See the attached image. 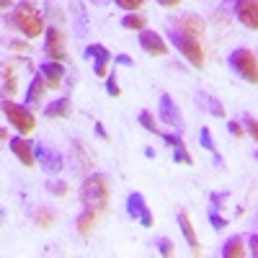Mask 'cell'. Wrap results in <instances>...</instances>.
Listing matches in <instances>:
<instances>
[{
    "label": "cell",
    "instance_id": "obj_1",
    "mask_svg": "<svg viewBox=\"0 0 258 258\" xmlns=\"http://www.w3.org/2000/svg\"><path fill=\"white\" fill-rule=\"evenodd\" d=\"M80 202L85 209H96V212H103L109 207V181H106L103 173L85 176L80 186Z\"/></svg>",
    "mask_w": 258,
    "mask_h": 258
},
{
    "label": "cell",
    "instance_id": "obj_2",
    "mask_svg": "<svg viewBox=\"0 0 258 258\" xmlns=\"http://www.w3.org/2000/svg\"><path fill=\"white\" fill-rule=\"evenodd\" d=\"M11 21H13V26L29 39H36L39 34H44V18H41V13L31 3H18L13 8Z\"/></svg>",
    "mask_w": 258,
    "mask_h": 258
},
{
    "label": "cell",
    "instance_id": "obj_3",
    "mask_svg": "<svg viewBox=\"0 0 258 258\" xmlns=\"http://www.w3.org/2000/svg\"><path fill=\"white\" fill-rule=\"evenodd\" d=\"M168 39L176 44V49L194 64V68H202L204 64V49H202V39H197V36H188V34H183V31H178V29H170L168 26Z\"/></svg>",
    "mask_w": 258,
    "mask_h": 258
},
{
    "label": "cell",
    "instance_id": "obj_4",
    "mask_svg": "<svg viewBox=\"0 0 258 258\" xmlns=\"http://www.w3.org/2000/svg\"><path fill=\"white\" fill-rule=\"evenodd\" d=\"M230 68L238 73L243 80L258 85V59L250 49H235L230 54Z\"/></svg>",
    "mask_w": 258,
    "mask_h": 258
},
{
    "label": "cell",
    "instance_id": "obj_5",
    "mask_svg": "<svg viewBox=\"0 0 258 258\" xmlns=\"http://www.w3.org/2000/svg\"><path fill=\"white\" fill-rule=\"evenodd\" d=\"M3 114H6V119L18 129L21 135H31V132H34L36 119H34V114H31L29 106H21V103L6 101V103H3Z\"/></svg>",
    "mask_w": 258,
    "mask_h": 258
},
{
    "label": "cell",
    "instance_id": "obj_6",
    "mask_svg": "<svg viewBox=\"0 0 258 258\" xmlns=\"http://www.w3.org/2000/svg\"><path fill=\"white\" fill-rule=\"evenodd\" d=\"M34 150H36V165H41V170H44V173L54 176V173H59V170L64 168L62 155L57 153V150L47 147L44 142H34Z\"/></svg>",
    "mask_w": 258,
    "mask_h": 258
},
{
    "label": "cell",
    "instance_id": "obj_7",
    "mask_svg": "<svg viewBox=\"0 0 258 258\" xmlns=\"http://www.w3.org/2000/svg\"><path fill=\"white\" fill-rule=\"evenodd\" d=\"M126 214L135 222H140L142 227H153V214H150V207H147V202L140 191H132L126 197Z\"/></svg>",
    "mask_w": 258,
    "mask_h": 258
},
{
    "label": "cell",
    "instance_id": "obj_8",
    "mask_svg": "<svg viewBox=\"0 0 258 258\" xmlns=\"http://www.w3.org/2000/svg\"><path fill=\"white\" fill-rule=\"evenodd\" d=\"M158 111H160V121H163V124L173 126V129H183V114H181V109L173 103V98H170L168 93L160 96Z\"/></svg>",
    "mask_w": 258,
    "mask_h": 258
},
{
    "label": "cell",
    "instance_id": "obj_9",
    "mask_svg": "<svg viewBox=\"0 0 258 258\" xmlns=\"http://www.w3.org/2000/svg\"><path fill=\"white\" fill-rule=\"evenodd\" d=\"M168 26L170 29H178V31H183L188 36H197V39L204 36V21L199 16H194V13H181L178 18H170Z\"/></svg>",
    "mask_w": 258,
    "mask_h": 258
},
{
    "label": "cell",
    "instance_id": "obj_10",
    "mask_svg": "<svg viewBox=\"0 0 258 258\" xmlns=\"http://www.w3.org/2000/svg\"><path fill=\"white\" fill-rule=\"evenodd\" d=\"M44 54H47L52 62H64V59H68V49H64V34H62L59 29H49V31H47Z\"/></svg>",
    "mask_w": 258,
    "mask_h": 258
},
{
    "label": "cell",
    "instance_id": "obj_11",
    "mask_svg": "<svg viewBox=\"0 0 258 258\" xmlns=\"http://www.w3.org/2000/svg\"><path fill=\"white\" fill-rule=\"evenodd\" d=\"M140 47L150 54V57H165L168 54V44L163 41V36L153 29L140 31Z\"/></svg>",
    "mask_w": 258,
    "mask_h": 258
},
{
    "label": "cell",
    "instance_id": "obj_12",
    "mask_svg": "<svg viewBox=\"0 0 258 258\" xmlns=\"http://www.w3.org/2000/svg\"><path fill=\"white\" fill-rule=\"evenodd\" d=\"M235 16L243 26L258 31V0H235Z\"/></svg>",
    "mask_w": 258,
    "mask_h": 258
},
{
    "label": "cell",
    "instance_id": "obj_13",
    "mask_svg": "<svg viewBox=\"0 0 258 258\" xmlns=\"http://www.w3.org/2000/svg\"><path fill=\"white\" fill-rule=\"evenodd\" d=\"M8 147H11V153L24 163L26 168H34L36 165V150H34V145L29 142V140H24V137H13L11 142H8Z\"/></svg>",
    "mask_w": 258,
    "mask_h": 258
},
{
    "label": "cell",
    "instance_id": "obj_14",
    "mask_svg": "<svg viewBox=\"0 0 258 258\" xmlns=\"http://www.w3.org/2000/svg\"><path fill=\"white\" fill-rule=\"evenodd\" d=\"M39 73H41V78H44V83H47V88H52V91H57V88H62V80H64V68H62V62H44L39 68Z\"/></svg>",
    "mask_w": 258,
    "mask_h": 258
},
{
    "label": "cell",
    "instance_id": "obj_15",
    "mask_svg": "<svg viewBox=\"0 0 258 258\" xmlns=\"http://www.w3.org/2000/svg\"><path fill=\"white\" fill-rule=\"evenodd\" d=\"M85 57H91L96 62V75L98 78H106V64L111 62V52L106 49L103 44H91V47H85Z\"/></svg>",
    "mask_w": 258,
    "mask_h": 258
},
{
    "label": "cell",
    "instance_id": "obj_16",
    "mask_svg": "<svg viewBox=\"0 0 258 258\" xmlns=\"http://www.w3.org/2000/svg\"><path fill=\"white\" fill-rule=\"evenodd\" d=\"M44 93H47V83H44V78H41V73H36V75L31 78V83H29V91H26V103H29V109L44 103Z\"/></svg>",
    "mask_w": 258,
    "mask_h": 258
},
{
    "label": "cell",
    "instance_id": "obj_17",
    "mask_svg": "<svg viewBox=\"0 0 258 258\" xmlns=\"http://www.w3.org/2000/svg\"><path fill=\"white\" fill-rule=\"evenodd\" d=\"M70 111H73L70 98H57V101H52L49 106H44V116H47V119H68Z\"/></svg>",
    "mask_w": 258,
    "mask_h": 258
},
{
    "label": "cell",
    "instance_id": "obj_18",
    "mask_svg": "<svg viewBox=\"0 0 258 258\" xmlns=\"http://www.w3.org/2000/svg\"><path fill=\"white\" fill-rule=\"evenodd\" d=\"M178 225H181V232H183L186 243L191 245V253H194V255H199V240H197V232H194V225H191V220H188V214H186V212L178 214Z\"/></svg>",
    "mask_w": 258,
    "mask_h": 258
},
{
    "label": "cell",
    "instance_id": "obj_19",
    "mask_svg": "<svg viewBox=\"0 0 258 258\" xmlns=\"http://www.w3.org/2000/svg\"><path fill=\"white\" fill-rule=\"evenodd\" d=\"M248 250H245V240L240 238V235H232V238L225 240L222 245V255L225 258H243Z\"/></svg>",
    "mask_w": 258,
    "mask_h": 258
},
{
    "label": "cell",
    "instance_id": "obj_20",
    "mask_svg": "<svg viewBox=\"0 0 258 258\" xmlns=\"http://www.w3.org/2000/svg\"><path fill=\"white\" fill-rule=\"evenodd\" d=\"M199 140H202V147H204V150H209V153L214 155V163H217L220 168H225V160H222V155L217 153V145L212 142V132H209V126H202Z\"/></svg>",
    "mask_w": 258,
    "mask_h": 258
},
{
    "label": "cell",
    "instance_id": "obj_21",
    "mask_svg": "<svg viewBox=\"0 0 258 258\" xmlns=\"http://www.w3.org/2000/svg\"><path fill=\"white\" fill-rule=\"evenodd\" d=\"M96 209H83V214L78 217V232L83 235V238H88V232L93 230V225H96Z\"/></svg>",
    "mask_w": 258,
    "mask_h": 258
},
{
    "label": "cell",
    "instance_id": "obj_22",
    "mask_svg": "<svg viewBox=\"0 0 258 258\" xmlns=\"http://www.w3.org/2000/svg\"><path fill=\"white\" fill-rule=\"evenodd\" d=\"M121 26H124V29H129V31H145V26H147V18L132 11V13H126V16L121 18Z\"/></svg>",
    "mask_w": 258,
    "mask_h": 258
},
{
    "label": "cell",
    "instance_id": "obj_23",
    "mask_svg": "<svg viewBox=\"0 0 258 258\" xmlns=\"http://www.w3.org/2000/svg\"><path fill=\"white\" fill-rule=\"evenodd\" d=\"M199 98L202 101H207V111L212 114V116H225V106L214 98V96H207V93H199Z\"/></svg>",
    "mask_w": 258,
    "mask_h": 258
},
{
    "label": "cell",
    "instance_id": "obj_24",
    "mask_svg": "<svg viewBox=\"0 0 258 258\" xmlns=\"http://www.w3.org/2000/svg\"><path fill=\"white\" fill-rule=\"evenodd\" d=\"M140 124H142V126L147 129L150 135H158V137H163V129H160V126L155 124V116L150 114V111H142V114H140Z\"/></svg>",
    "mask_w": 258,
    "mask_h": 258
},
{
    "label": "cell",
    "instance_id": "obj_25",
    "mask_svg": "<svg viewBox=\"0 0 258 258\" xmlns=\"http://www.w3.org/2000/svg\"><path fill=\"white\" fill-rule=\"evenodd\" d=\"M34 220H36V225L39 227H52V222H54V212L52 209H36V214H34Z\"/></svg>",
    "mask_w": 258,
    "mask_h": 258
},
{
    "label": "cell",
    "instance_id": "obj_26",
    "mask_svg": "<svg viewBox=\"0 0 258 258\" xmlns=\"http://www.w3.org/2000/svg\"><path fill=\"white\" fill-rule=\"evenodd\" d=\"M173 160H176L178 165H191V163H194V160H191V155H188V150H186V145H183V142L173 147Z\"/></svg>",
    "mask_w": 258,
    "mask_h": 258
},
{
    "label": "cell",
    "instance_id": "obj_27",
    "mask_svg": "<svg viewBox=\"0 0 258 258\" xmlns=\"http://www.w3.org/2000/svg\"><path fill=\"white\" fill-rule=\"evenodd\" d=\"M209 222H212V227H214V230H225V227L230 225V222L222 217V214H220L217 209H212V212H209Z\"/></svg>",
    "mask_w": 258,
    "mask_h": 258
},
{
    "label": "cell",
    "instance_id": "obj_28",
    "mask_svg": "<svg viewBox=\"0 0 258 258\" xmlns=\"http://www.w3.org/2000/svg\"><path fill=\"white\" fill-rule=\"evenodd\" d=\"M47 191L54 194V197H64V194H68V183H64V181H49Z\"/></svg>",
    "mask_w": 258,
    "mask_h": 258
},
{
    "label": "cell",
    "instance_id": "obj_29",
    "mask_svg": "<svg viewBox=\"0 0 258 258\" xmlns=\"http://www.w3.org/2000/svg\"><path fill=\"white\" fill-rule=\"evenodd\" d=\"M106 93L109 96H119L121 91H119V85H116V73H111V75H106Z\"/></svg>",
    "mask_w": 258,
    "mask_h": 258
},
{
    "label": "cell",
    "instance_id": "obj_30",
    "mask_svg": "<svg viewBox=\"0 0 258 258\" xmlns=\"http://www.w3.org/2000/svg\"><path fill=\"white\" fill-rule=\"evenodd\" d=\"M114 3H116L119 8H124V11H129V13H132V11L142 8V3H145V0H114Z\"/></svg>",
    "mask_w": 258,
    "mask_h": 258
},
{
    "label": "cell",
    "instance_id": "obj_31",
    "mask_svg": "<svg viewBox=\"0 0 258 258\" xmlns=\"http://www.w3.org/2000/svg\"><path fill=\"white\" fill-rule=\"evenodd\" d=\"M243 124H245V129H248V135L258 142V119H253V116H245L243 119Z\"/></svg>",
    "mask_w": 258,
    "mask_h": 258
},
{
    "label": "cell",
    "instance_id": "obj_32",
    "mask_svg": "<svg viewBox=\"0 0 258 258\" xmlns=\"http://www.w3.org/2000/svg\"><path fill=\"white\" fill-rule=\"evenodd\" d=\"M209 202H212V209H217V212H220V209H222V204L227 202V194H225V191H222V194H212Z\"/></svg>",
    "mask_w": 258,
    "mask_h": 258
},
{
    "label": "cell",
    "instance_id": "obj_33",
    "mask_svg": "<svg viewBox=\"0 0 258 258\" xmlns=\"http://www.w3.org/2000/svg\"><path fill=\"white\" fill-rule=\"evenodd\" d=\"M3 88H6V93H16V78H13V73L11 70H6V83H3Z\"/></svg>",
    "mask_w": 258,
    "mask_h": 258
},
{
    "label": "cell",
    "instance_id": "obj_34",
    "mask_svg": "<svg viewBox=\"0 0 258 258\" xmlns=\"http://www.w3.org/2000/svg\"><path fill=\"white\" fill-rule=\"evenodd\" d=\"M158 250H160V255H170L173 253V243H170L168 238H160L158 240Z\"/></svg>",
    "mask_w": 258,
    "mask_h": 258
},
{
    "label": "cell",
    "instance_id": "obj_35",
    "mask_svg": "<svg viewBox=\"0 0 258 258\" xmlns=\"http://www.w3.org/2000/svg\"><path fill=\"white\" fill-rule=\"evenodd\" d=\"M227 132H230L232 137H243L245 129H243V124H238V121H230V124H227Z\"/></svg>",
    "mask_w": 258,
    "mask_h": 258
},
{
    "label": "cell",
    "instance_id": "obj_36",
    "mask_svg": "<svg viewBox=\"0 0 258 258\" xmlns=\"http://www.w3.org/2000/svg\"><path fill=\"white\" fill-rule=\"evenodd\" d=\"M114 62H116V64H124V68H129V64H135V59L129 57V54H116V57H114Z\"/></svg>",
    "mask_w": 258,
    "mask_h": 258
},
{
    "label": "cell",
    "instance_id": "obj_37",
    "mask_svg": "<svg viewBox=\"0 0 258 258\" xmlns=\"http://www.w3.org/2000/svg\"><path fill=\"white\" fill-rule=\"evenodd\" d=\"M248 245H250V255L258 258V235H250V238H248Z\"/></svg>",
    "mask_w": 258,
    "mask_h": 258
},
{
    "label": "cell",
    "instance_id": "obj_38",
    "mask_svg": "<svg viewBox=\"0 0 258 258\" xmlns=\"http://www.w3.org/2000/svg\"><path fill=\"white\" fill-rule=\"evenodd\" d=\"M96 132H98V137H101V140H109V135H106L103 124H96Z\"/></svg>",
    "mask_w": 258,
    "mask_h": 258
},
{
    "label": "cell",
    "instance_id": "obj_39",
    "mask_svg": "<svg viewBox=\"0 0 258 258\" xmlns=\"http://www.w3.org/2000/svg\"><path fill=\"white\" fill-rule=\"evenodd\" d=\"M158 3H160V6H165V8H170V6H178L181 0H158Z\"/></svg>",
    "mask_w": 258,
    "mask_h": 258
},
{
    "label": "cell",
    "instance_id": "obj_40",
    "mask_svg": "<svg viewBox=\"0 0 258 258\" xmlns=\"http://www.w3.org/2000/svg\"><path fill=\"white\" fill-rule=\"evenodd\" d=\"M11 47H13V49H26L24 41H11Z\"/></svg>",
    "mask_w": 258,
    "mask_h": 258
},
{
    "label": "cell",
    "instance_id": "obj_41",
    "mask_svg": "<svg viewBox=\"0 0 258 258\" xmlns=\"http://www.w3.org/2000/svg\"><path fill=\"white\" fill-rule=\"evenodd\" d=\"M0 3H3V8H8V6H11V0H0Z\"/></svg>",
    "mask_w": 258,
    "mask_h": 258
}]
</instances>
